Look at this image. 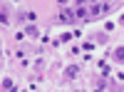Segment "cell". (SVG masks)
Returning a JSON list of instances; mask_svg holds the SVG:
<instances>
[{
  "label": "cell",
  "instance_id": "2",
  "mask_svg": "<svg viewBox=\"0 0 124 92\" xmlns=\"http://www.w3.org/2000/svg\"><path fill=\"white\" fill-rule=\"evenodd\" d=\"M85 15H87L85 8H77V10H75V17H85Z\"/></svg>",
  "mask_w": 124,
  "mask_h": 92
},
{
  "label": "cell",
  "instance_id": "1",
  "mask_svg": "<svg viewBox=\"0 0 124 92\" xmlns=\"http://www.w3.org/2000/svg\"><path fill=\"white\" fill-rule=\"evenodd\" d=\"M104 10H107V5H94L92 8V15H99V13H104Z\"/></svg>",
  "mask_w": 124,
  "mask_h": 92
}]
</instances>
